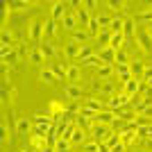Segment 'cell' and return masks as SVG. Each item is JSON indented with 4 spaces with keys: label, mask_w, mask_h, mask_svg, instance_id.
I'll return each instance as SVG.
<instances>
[{
    "label": "cell",
    "mask_w": 152,
    "mask_h": 152,
    "mask_svg": "<svg viewBox=\"0 0 152 152\" xmlns=\"http://www.w3.org/2000/svg\"><path fill=\"white\" fill-rule=\"evenodd\" d=\"M64 52H66V57H68V59H80L82 45L75 43V41H68V43H66V48H64Z\"/></svg>",
    "instance_id": "obj_18"
},
{
    "label": "cell",
    "mask_w": 152,
    "mask_h": 152,
    "mask_svg": "<svg viewBox=\"0 0 152 152\" xmlns=\"http://www.w3.org/2000/svg\"><path fill=\"white\" fill-rule=\"evenodd\" d=\"M66 14H68V5H66V2H55V5H52V9H50V18L61 23Z\"/></svg>",
    "instance_id": "obj_8"
},
{
    "label": "cell",
    "mask_w": 152,
    "mask_h": 152,
    "mask_svg": "<svg viewBox=\"0 0 152 152\" xmlns=\"http://www.w3.org/2000/svg\"><path fill=\"white\" fill-rule=\"evenodd\" d=\"M134 41H136V45H139L145 55H152V34L145 32L141 25L136 27V37H134Z\"/></svg>",
    "instance_id": "obj_2"
},
{
    "label": "cell",
    "mask_w": 152,
    "mask_h": 152,
    "mask_svg": "<svg viewBox=\"0 0 152 152\" xmlns=\"http://www.w3.org/2000/svg\"><path fill=\"white\" fill-rule=\"evenodd\" d=\"M39 77H41V82H45V84H55L59 80V77L52 73V68H43L41 73H39Z\"/></svg>",
    "instance_id": "obj_25"
},
{
    "label": "cell",
    "mask_w": 152,
    "mask_h": 152,
    "mask_svg": "<svg viewBox=\"0 0 152 152\" xmlns=\"http://www.w3.org/2000/svg\"><path fill=\"white\" fill-rule=\"evenodd\" d=\"M109 41H111V32H109V30H102L100 34H98V45L109 48Z\"/></svg>",
    "instance_id": "obj_30"
},
{
    "label": "cell",
    "mask_w": 152,
    "mask_h": 152,
    "mask_svg": "<svg viewBox=\"0 0 152 152\" xmlns=\"http://www.w3.org/2000/svg\"><path fill=\"white\" fill-rule=\"evenodd\" d=\"M45 37L52 39V37H57V20H45Z\"/></svg>",
    "instance_id": "obj_31"
},
{
    "label": "cell",
    "mask_w": 152,
    "mask_h": 152,
    "mask_svg": "<svg viewBox=\"0 0 152 152\" xmlns=\"http://www.w3.org/2000/svg\"><path fill=\"white\" fill-rule=\"evenodd\" d=\"M98 148H100L98 143H84V145H82V152H98Z\"/></svg>",
    "instance_id": "obj_46"
},
{
    "label": "cell",
    "mask_w": 152,
    "mask_h": 152,
    "mask_svg": "<svg viewBox=\"0 0 152 152\" xmlns=\"http://www.w3.org/2000/svg\"><path fill=\"white\" fill-rule=\"evenodd\" d=\"M16 134L18 136H32L34 134V123H32V118H18L16 121Z\"/></svg>",
    "instance_id": "obj_5"
},
{
    "label": "cell",
    "mask_w": 152,
    "mask_h": 152,
    "mask_svg": "<svg viewBox=\"0 0 152 152\" xmlns=\"http://www.w3.org/2000/svg\"><path fill=\"white\" fill-rule=\"evenodd\" d=\"M52 73H55L59 80H66V68H64V66H59V64H52Z\"/></svg>",
    "instance_id": "obj_40"
},
{
    "label": "cell",
    "mask_w": 152,
    "mask_h": 152,
    "mask_svg": "<svg viewBox=\"0 0 152 152\" xmlns=\"http://www.w3.org/2000/svg\"><path fill=\"white\" fill-rule=\"evenodd\" d=\"M129 68H132V77L134 80H141L143 82V77H145V70H148V66L141 59H136V61H129Z\"/></svg>",
    "instance_id": "obj_9"
},
{
    "label": "cell",
    "mask_w": 152,
    "mask_h": 152,
    "mask_svg": "<svg viewBox=\"0 0 152 152\" xmlns=\"http://www.w3.org/2000/svg\"><path fill=\"white\" fill-rule=\"evenodd\" d=\"M95 125H114L116 123V111H111V109H104V111H98V114H95Z\"/></svg>",
    "instance_id": "obj_6"
},
{
    "label": "cell",
    "mask_w": 152,
    "mask_h": 152,
    "mask_svg": "<svg viewBox=\"0 0 152 152\" xmlns=\"http://www.w3.org/2000/svg\"><path fill=\"white\" fill-rule=\"evenodd\" d=\"M41 152H57V150H55V145H45Z\"/></svg>",
    "instance_id": "obj_51"
},
{
    "label": "cell",
    "mask_w": 152,
    "mask_h": 152,
    "mask_svg": "<svg viewBox=\"0 0 152 152\" xmlns=\"http://www.w3.org/2000/svg\"><path fill=\"white\" fill-rule=\"evenodd\" d=\"M9 7H12V9H27V7H32V2H25V0H12Z\"/></svg>",
    "instance_id": "obj_39"
},
{
    "label": "cell",
    "mask_w": 152,
    "mask_h": 152,
    "mask_svg": "<svg viewBox=\"0 0 152 152\" xmlns=\"http://www.w3.org/2000/svg\"><path fill=\"white\" fill-rule=\"evenodd\" d=\"M123 34H125V39H134V37H136V20H134V18H125Z\"/></svg>",
    "instance_id": "obj_21"
},
{
    "label": "cell",
    "mask_w": 152,
    "mask_h": 152,
    "mask_svg": "<svg viewBox=\"0 0 152 152\" xmlns=\"http://www.w3.org/2000/svg\"><path fill=\"white\" fill-rule=\"evenodd\" d=\"M27 37H30V41L39 48V45L43 43V39H45V23L43 20H32L30 30H27Z\"/></svg>",
    "instance_id": "obj_1"
},
{
    "label": "cell",
    "mask_w": 152,
    "mask_h": 152,
    "mask_svg": "<svg viewBox=\"0 0 152 152\" xmlns=\"http://www.w3.org/2000/svg\"><path fill=\"white\" fill-rule=\"evenodd\" d=\"M0 41H2V45H7V48H14V34L9 32V27H5V30H2Z\"/></svg>",
    "instance_id": "obj_29"
},
{
    "label": "cell",
    "mask_w": 152,
    "mask_h": 152,
    "mask_svg": "<svg viewBox=\"0 0 152 152\" xmlns=\"http://www.w3.org/2000/svg\"><path fill=\"white\" fill-rule=\"evenodd\" d=\"M95 18H98V23H100V30H109V25H111V16H107V14H98Z\"/></svg>",
    "instance_id": "obj_34"
},
{
    "label": "cell",
    "mask_w": 152,
    "mask_h": 152,
    "mask_svg": "<svg viewBox=\"0 0 152 152\" xmlns=\"http://www.w3.org/2000/svg\"><path fill=\"white\" fill-rule=\"evenodd\" d=\"M116 64H129V57H127V50H116Z\"/></svg>",
    "instance_id": "obj_38"
},
{
    "label": "cell",
    "mask_w": 152,
    "mask_h": 152,
    "mask_svg": "<svg viewBox=\"0 0 152 152\" xmlns=\"http://www.w3.org/2000/svg\"><path fill=\"white\" fill-rule=\"evenodd\" d=\"M68 141L73 143V145H84V143H86V132H84L82 127L75 125V129H73V134H70Z\"/></svg>",
    "instance_id": "obj_17"
},
{
    "label": "cell",
    "mask_w": 152,
    "mask_h": 152,
    "mask_svg": "<svg viewBox=\"0 0 152 152\" xmlns=\"http://www.w3.org/2000/svg\"><path fill=\"white\" fill-rule=\"evenodd\" d=\"M136 139H139V134H136V129H132V127H127L125 132H121V141L125 143V148H127V145H132Z\"/></svg>",
    "instance_id": "obj_23"
},
{
    "label": "cell",
    "mask_w": 152,
    "mask_h": 152,
    "mask_svg": "<svg viewBox=\"0 0 152 152\" xmlns=\"http://www.w3.org/2000/svg\"><path fill=\"white\" fill-rule=\"evenodd\" d=\"M111 134H114V132H111V127H109V125H95L93 129H91L93 143H98V145H100V143H107Z\"/></svg>",
    "instance_id": "obj_3"
},
{
    "label": "cell",
    "mask_w": 152,
    "mask_h": 152,
    "mask_svg": "<svg viewBox=\"0 0 152 152\" xmlns=\"http://www.w3.org/2000/svg\"><path fill=\"white\" fill-rule=\"evenodd\" d=\"M98 152H111V148H109L107 143H100V148H98Z\"/></svg>",
    "instance_id": "obj_49"
},
{
    "label": "cell",
    "mask_w": 152,
    "mask_h": 152,
    "mask_svg": "<svg viewBox=\"0 0 152 152\" xmlns=\"http://www.w3.org/2000/svg\"><path fill=\"white\" fill-rule=\"evenodd\" d=\"M75 125H77V127H82L84 132H86V129H93V127H95V121H93V118H84V116H77Z\"/></svg>",
    "instance_id": "obj_27"
},
{
    "label": "cell",
    "mask_w": 152,
    "mask_h": 152,
    "mask_svg": "<svg viewBox=\"0 0 152 152\" xmlns=\"http://www.w3.org/2000/svg\"><path fill=\"white\" fill-rule=\"evenodd\" d=\"M139 116H143V118H148V121L152 123V104H150V107H145V109H143V111H141Z\"/></svg>",
    "instance_id": "obj_47"
},
{
    "label": "cell",
    "mask_w": 152,
    "mask_h": 152,
    "mask_svg": "<svg viewBox=\"0 0 152 152\" xmlns=\"http://www.w3.org/2000/svg\"><path fill=\"white\" fill-rule=\"evenodd\" d=\"M61 27H64L66 32H75L77 27H80V23H77V16L68 12L66 16H64V20H61Z\"/></svg>",
    "instance_id": "obj_16"
},
{
    "label": "cell",
    "mask_w": 152,
    "mask_h": 152,
    "mask_svg": "<svg viewBox=\"0 0 152 152\" xmlns=\"http://www.w3.org/2000/svg\"><path fill=\"white\" fill-rule=\"evenodd\" d=\"M70 145H73V143H70L68 139H59L57 143H55V150L57 152H70Z\"/></svg>",
    "instance_id": "obj_33"
},
{
    "label": "cell",
    "mask_w": 152,
    "mask_h": 152,
    "mask_svg": "<svg viewBox=\"0 0 152 152\" xmlns=\"http://www.w3.org/2000/svg\"><path fill=\"white\" fill-rule=\"evenodd\" d=\"M84 7H86L89 12H95V9L100 7V2H98V0H86V2H84Z\"/></svg>",
    "instance_id": "obj_45"
},
{
    "label": "cell",
    "mask_w": 152,
    "mask_h": 152,
    "mask_svg": "<svg viewBox=\"0 0 152 152\" xmlns=\"http://www.w3.org/2000/svg\"><path fill=\"white\" fill-rule=\"evenodd\" d=\"M114 73H116L114 64H102V66H98V68H95V77H98V80H109Z\"/></svg>",
    "instance_id": "obj_14"
},
{
    "label": "cell",
    "mask_w": 152,
    "mask_h": 152,
    "mask_svg": "<svg viewBox=\"0 0 152 152\" xmlns=\"http://www.w3.org/2000/svg\"><path fill=\"white\" fill-rule=\"evenodd\" d=\"M84 107L98 114V111H104V109H107V104H104L102 100H98V98H86V100H84Z\"/></svg>",
    "instance_id": "obj_19"
},
{
    "label": "cell",
    "mask_w": 152,
    "mask_h": 152,
    "mask_svg": "<svg viewBox=\"0 0 152 152\" xmlns=\"http://www.w3.org/2000/svg\"><path fill=\"white\" fill-rule=\"evenodd\" d=\"M0 55H2V64H9V66H14V64L18 61V52L14 50V48H7V45H2V48H0Z\"/></svg>",
    "instance_id": "obj_10"
},
{
    "label": "cell",
    "mask_w": 152,
    "mask_h": 152,
    "mask_svg": "<svg viewBox=\"0 0 152 152\" xmlns=\"http://www.w3.org/2000/svg\"><path fill=\"white\" fill-rule=\"evenodd\" d=\"M111 152H125V143H118L116 148H111Z\"/></svg>",
    "instance_id": "obj_48"
},
{
    "label": "cell",
    "mask_w": 152,
    "mask_h": 152,
    "mask_svg": "<svg viewBox=\"0 0 152 152\" xmlns=\"http://www.w3.org/2000/svg\"><path fill=\"white\" fill-rule=\"evenodd\" d=\"M86 32H89V37H93V39H98V34H100V23H98V18H95V16H93V18H91V23H89V25H86Z\"/></svg>",
    "instance_id": "obj_28"
},
{
    "label": "cell",
    "mask_w": 152,
    "mask_h": 152,
    "mask_svg": "<svg viewBox=\"0 0 152 152\" xmlns=\"http://www.w3.org/2000/svg\"><path fill=\"white\" fill-rule=\"evenodd\" d=\"M123 25H125V18L114 16V18H111V25H109V32H111V34H118V32H123Z\"/></svg>",
    "instance_id": "obj_26"
},
{
    "label": "cell",
    "mask_w": 152,
    "mask_h": 152,
    "mask_svg": "<svg viewBox=\"0 0 152 152\" xmlns=\"http://www.w3.org/2000/svg\"><path fill=\"white\" fill-rule=\"evenodd\" d=\"M125 34L118 32V34H111V41H109V48H114V50H123V45H125Z\"/></svg>",
    "instance_id": "obj_24"
},
{
    "label": "cell",
    "mask_w": 152,
    "mask_h": 152,
    "mask_svg": "<svg viewBox=\"0 0 152 152\" xmlns=\"http://www.w3.org/2000/svg\"><path fill=\"white\" fill-rule=\"evenodd\" d=\"M30 59H32V64H43V52H41V48H37V50H32V55H30Z\"/></svg>",
    "instance_id": "obj_37"
},
{
    "label": "cell",
    "mask_w": 152,
    "mask_h": 152,
    "mask_svg": "<svg viewBox=\"0 0 152 152\" xmlns=\"http://www.w3.org/2000/svg\"><path fill=\"white\" fill-rule=\"evenodd\" d=\"M48 114L55 118V123H57V118H61L64 114H66V109H64V104L59 100H50V104H48Z\"/></svg>",
    "instance_id": "obj_13"
},
{
    "label": "cell",
    "mask_w": 152,
    "mask_h": 152,
    "mask_svg": "<svg viewBox=\"0 0 152 152\" xmlns=\"http://www.w3.org/2000/svg\"><path fill=\"white\" fill-rule=\"evenodd\" d=\"M136 20H139L141 25L148 23V20H152V9H143V12H139V14H136Z\"/></svg>",
    "instance_id": "obj_35"
},
{
    "label": "cell",
    "mask_w": 152,
    "mask_h": 152,
    "mask_svg": "<svg viewBox=\"0 0 152 152\" xmlns=\"http://www.w3.org/2000/svg\"><path fill=\"white\" fill-rule=\"evenodd\" d=\"M75 16H77V23L82 25V30H86V25H89L91 18H93V16H91V12H89V9H86L84 5L80 7V9H75Z\"/></svg>",
    "instance_id": "obj_12"
},
{
    "label": "cell",
    "mask_w": 152,
    "mask_h": 152,
    "mask_svg": "<svg viewBox=\"0 0 152 152\" xmlns=\"http://www.w3.org/2000/svg\"><path fill=\"white\" fill-rule=\"evenodd\" d=\"M80 75H82V70H80V66H75V64H70L68 68H66V82H70V84L80 82Z\"/></svg>",
    "instance_id": "obj_20"
},
{
    "label": "cell",
    "mask_w": 152,
    "mask_h": 152,
    "mask_svg": "<svg viewBox=\"0 0 152 152\" xmlns=\"http://www.w3.org/2000/svg\"><path fill=\"white\" fill-rule=\"evenodd\" d=\"M141 27H143V30H145V32H150V34H152V20H148V23H143V25H141Z\"/></svg>",
    "instance_id": "obj_50"
},
{
    "label": "cell",
    "mask_w": 152,
    "mask_h": 152,
    "mask_svg": "<svg viewBox=\"0 0 152 152\" xmlns=\"http://www.w3.org/2000/svg\"><path fill=\"white\" fill-rule=\"evenodd\" d=\"M143 84H145L148 89H152V68L145 70V77H143Z\"/></svg>",
    "instance_id": "obj_44"
},
{
    "label": "cell",
    "mask_w": 152,
    "mask_h": 152,
    "mask_svg": "<svg viewBox=\"0 0 152 152\" xmlns=\"http://www.w3.org/2000/svg\"><path fill=\"white\" fill-rule=\"evenodd\" d=\"M86 39H89V32H86V30H75L70 41H75V43H82V45H84V41H86Z\"/></svg>",
    "instance_id": "obj_32"
},
{
    "label": "cell",
    "mask_w": 152,
    "mask_h": 152,
    "mask_svg": "<svg viewBox=\"0 0 152 152\" xmlns=\"http://www.w3.org/2000/svg\"><path fill=\"white\" fill-rule=\"evenodd\" d=\"M95 55L100 57L102 64H116V50H114V48H100Z\"/></svg>",
    "instance_id": "obj_15"
},
{
    "label": "cell",
    "mask_w": 152,
    "mask_h": 152,
    "mask_svg": "<svg viewBox=\"0 0 152 152\" xmlns=\"http://www.w3.org/2000/svg\"><path fill=\"white\" fill-rule=\"evenodd\" d=\"M107 5H109V7H111V9H116V12H121L123 7H125V2H121V0H109Z\"/></svg>",
    "instance_id": "obj_43"
},
{
    "label": "cell",
    "mask_w": 152,
    "mask_h": 152,
    "mask_svg": "<svg viewBox=\"0 0 152 152\" xmlns=\"http://www.w3.org/2000/svg\"><path fill=\"white\" fill-rule=\"evenodd\" d=\"M64 95L68 98V100H82V86H77V84H66L64 86Z\"/></svg>",
    "instance_id": "obj_11"
},
{
    "label": "cell",
    "mask_w": 152,
    "mask_h": 152,
    "mask_svg": "<svg viewBox=\"0 0 152 152\" xmlns=\"http://www.w3.org/2000/svg\"><path fill=\"white\" fill-rule=\"evenodd\" d=\"M143 86L145 84L141 82V80H129V82L123 86V93L129 95V98H134V95H141V91H143Z\"/></svg>",
    "instance_id": "obj_7"
},
{
    "label": "cell",
    "mask_w": 152,
    "mask_h": 152,
    "mask_svg": "<svg viewBox=\"0 0 152 152\" xmlns=\"http://www.w3.org/2000/svg\"><path fill=\"white\" fill-rule=\"evenodd\" d=\"M0 132H2L0 141H2V143H7V141H9V127H7V121H2V125H0Z\"/></svg>",
    "instance_id": "obj_41"
},
{
    "label": "cell",
    "mask_w": 152,
    "mask_h": 152,
    "mask_svg": "<svg viewBox=\"0 0 152 152\" xmlns=\"http://www.w3.org/2000/svg\"><path fill=\"white\" fill-rule=\"evenodd\" d=\"M39 48H41V52H43V57H48V59H55V57H57V48H55L48 39H43V43L39 45Z\"/></svg>",
    "instance_id": "obj_22"
},
{
    "label": "cell",
    "mask_w": 152,
    "mask_h": 152,
    "mask_svg": "<svg viewBox=\"0 0 152 152\" xmlns=\"http://www.w3.org/2000/svg\"><path fill=\"white\" fill-rule=\"evenodd\" d=\"M118 143H123V141H121V134L116 132V134H111V136H109L107 145H109V148H116V145H118Z\"/></svg>",
    "instance_id": "obj_42"
},
{
    "label": "cell",
    "mask_w": 152,
    "mask_h": 152,
    "mask_svg": "<svg viewBox=\"0 0 152 152\" xmlns=\"http://www.w3.org/2000/svg\"><path fill=\"white\" fill-rule=\"evenodd\" d=\"M91 86H93V91H95V93L107 95V98H114V91H116L114 82H107V80H98V77H95Z\"/></svg>",
    "instance_id": "obj_4"
},
{
    "label": "cell",
    "mask_w": 152,
    "mask_h": 152,
    "mask_svg": "<svg viewBox=\"0 0 152 152\" xmlns=\"http://www.w3.org/2000/svg\"><path fill=\"white\" fill-rule=\"evenodd\" d=\"M82 66H91V68H98V66H102V61H100V57H98V55H93V57L84 59Z\"/></svg>",
    "instance_id": "obj_36"
}]
</instances>
